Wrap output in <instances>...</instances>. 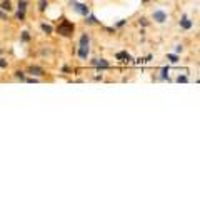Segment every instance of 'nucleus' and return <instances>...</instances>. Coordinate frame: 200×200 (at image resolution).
Returning <instances> with one entry per match:
<instances>
[{
	"instance_id": "nucleus-1",
	"label": "nucleus",
	"mask_w": 200,
	"mask_h": 200,
	"mask_svg": "<svg viewBox=\"0 0 200 200\" xmlns=\"http://www.w3.org/2000/svg\"><path fill=\"white\" fill-rule=\"evenodd\" d=\"M73 30H75V23H72L70 20H67V18H62L60 25L57 27V34L62 35V37H67V39L73 35Z\"/></svg>"
},
{
	"instance_id": "nucleus-2",
	"label": "nucleus",
	"mask_w": 200,
	"mask_h": 200,
	"mask_svg": "<svg viewBox=\"0 0 200 200\" xmlns=\"http://www.w3.org/2000/svg\"><path fill=\"white\" fill-rule=\"evenodd\" d=\"M152 18H153V22H157V23H165L167 18H169V14L164 12V10H160V9H157V10L152 12Z\"/></svg>"
},
{
	"instance_id": "nucleus-3",
	"label": "nucleus",
	"mask_w": 200,
	"mask_h": 200,
	"mask_svg": "<svg viewBox=\"0 0 200 200\" xmlns=\"http://www.w3.org/2000/svg\"><path fill=\"white\" fill-rule=\"evenodd\" d=\"M73 12L79 15H82V17H85V15L90 14V9H88V5H85V3H79V2H73Z\"/></svg>"
},
{
	"instance_id": "nucleus-4",
	"label": "nucleus",
	"mask_w": 200,
	"mask_h": 200,
	"mask_svg": "<svg viewBox=\"0 0 200 200\" xmlns=\"http://www.w3.org/2000/svg\"><path fill=\"white\" fill-rule=\"evenodd\" d=\"M77 55H79L80 60H87L88 57H90V45H79V52H77Z\"/></svg>"
},
{
	"instance_id": "nucleus-5",
	"label": "nucleus",
	"mask_w": 200,
	"mask_h": 200,
	"mask_svg": "<svg viewBox=\"0 0 200 200\" xmlns=\"http://www.w3.org/2000/svg\"><path fill=\"white\" fill-rule=\"evenodd\" d=\"M27 73H30L32 77H43L45 75V70L42 67H39V65H30L27 68Z\"/></svg>"
},
{
	"instance_id": "nucleus-6",
	"label": "nucleus",
	"mask_w": 200,
	"mask_h": 200,
	"mask_svg": "<svg viewBox=\"0 0 200 200\" xmlns=\"http://www.w3.org/2000/svg\"><path fill=\"white\" fill-rule=\"evenodd\" d=\"M90 65L92 67H100V68H108L110 67V63L105 59H93V60H90Z\"/></svg>"
},
{
	"instance_id": "nucleus-7",
	"label": "nucleus",
	"mask_w": 200,
	"mask_h": 200,
	"mask_svg": "<svg viewBox=\"0 0 200 200\" xmlns=\"http://www.w3.org/2000/svg\"><path fill=\"white\" fill-rule=\"evenodd\" d=\"M178 25H180V28H183V30H190V28L194 27V22H192L190 18H187L185 15H183L182 20L178 22Z\"/></svg>"
},
{
	"instance_id": "nucleus-8",
	"label": "nucleus",
	"mask_w": 200,
	"mask_h": 200,
	"mask_svg": "<svg viewBox=\"0 0 200 200\" xmlns=\"http://www.w3.org/2000/svg\"><path fill=\"white\" fill-rule=\"evenodd\" d=\"M85 23L87 25H99V20H97V17L93 14H88V15H85Z\"/></svg>"
},
{
	"instance_id": "nucleus-9",
	"label": "nucleus",
	"mask_w": 200,
	"mask_h": 200,
	"mask_svg": "<svg viewBox=\"0 0 200 200\" xmlns=\"http://www.w3.org/2000/svg\"><path fill=\"white\" fill-rule=\"evenodd\" d=\"M117 60H122V62H130L132 60V57H130L129 52H118V54L115 55Z\"/></svg>"
},
{
	"instance_id": "nucleus-10",
	"label": "nucleus",
	"mask_w": 200,
	"mask_h": 200,
	"mask_svg": "<svg viewBox=\"0 0 200 200\" xmlns=\"http://www.w3.org/2000/svg\"><path fill=\"white\" fill-rule=\"evenodd\" d=\"M0 9H2L3 12H12V10H14V7H12L10 0H2V2H0Z\"/></svg>"
},
{
	"instance_id": "nucleus-11",
	"label": "nucleus",
	"mask_w": 200,
	"mask_h": 200,
	"mask_svg": "<svg viewBox=\"0 0 200 200\" xmlns=\"http://www.w3.org/2000/svg\"><path fill=\"white\" fill-rule=\"evenodd\" d=\"M79 45H90V35H88V34H82V35H80Z\"/></svg>"
},
{
	"instance_id": "nucleus-12",
	"label": "nucleus",
	"mask_w": 200,
	"mask_h": 200,
	"mask_svg": "<svg viewBox=\"0 0 200 200\" xmlns=\"http://www.w3.org/2000/svg\"><path fill=\"white\" fill-rule=\"evenodd\" d=\"M40 28H42V32H43V34H47V35L54 34V28L48 25V23H40Z\"/></svg>"
},
{
	"instance_id": "nucleus-13",
	"label": "nucleus",
	"mask_w": 200,
	"mask_h": 200,
	"mask_svg": "<svg viewBox=\"0 0 200 200\" xmlns=\"http://www.w3.org/2000/svg\"><path fill=\"white\" fill-rule=\"evenodd\" d=\"M14 77H15L17 80H20V82H25V79H27V77H25V72H23V70H15V72H14Z\"/></svg>"
},
{
	"instance_id": "nucleus-14",
	"label": "nucleus",
	"mask_w": 200,
	"mask_h": 200,
	"mask_svg": "<svg viewBox=\"0 0 200 200\" xmlns=\"http://www.w3.org/2000/svg\"><path fill=\"white\" fill-rule=\"evenodd\" d=\"M37 7H39V12H45L47 7H48V0H39V3H37Z\"/></svg>"
},
{
	"instance_id": "nucleus-15",
	"label": "nucleus",
	"mask_w": 200,
	"mask_h": 200,
	"mask_svg": "<svg viewBox=\"0 0 200 200\" xmlns=\"http://www.w3.org/2000/svg\"><path fill=\"white\" fill-rule=\"evenodd\" d=\"M20 40H22V42H30L32 40V35H30V32H27V30H23L22 34H20Z\"/></svg>"
},
{
	"instance_id": "nucleus-16",
	"label": "nucleus",
	"mask_w": 200,
	"mask_h": 200,
	"mask_svg": "<svg viewBox=\"0 0 200 200\" xmlns=\"http://www.w3.org/2000/svg\"><path fill=\"white\" fill-rule=\"evenodd\" d=\"M27 5H28V0H18V3H17L18 10H22V12H27Z\"/></svg>"
},
{
	"instance_id": "nucleus-17",
	"label": "nucleus",
	"mask_w": 200,
	"mask_h": 200,
	"mask_svg": "<svg viewBox=\"0 0 200 200\" xmlns=\"http://www.w3.org/2000/svg\"><path fill=\"white\" fill-rule=\"evenodd\" d=\"M160 79L162 80H169V67H164L160 70Z\"/></svg>"
},
{
	"instance_id": "nucleus-18",
	"label": "nucleus",
	"mask_w": 200,
	"mask_h": 200,
	"mask_svg": "<svg viewBox=\"0 0 200 200\" xmlns=\"http://www.w3.org/2000/svg\"><path fill=\"white\" fill-rule=\"evenodd\" d=\"M25 15H27V12L17 10V14H15V18H17V20H20V22H23V20H25Z\"/></svg>"
},
{
	"instance_id": "nucleus-19",
	"label": "nucleus",
	"mask_w": 200,
	"mask_h": 200,
	"mask_svg": "<svg viewBox=\"0 0 200 200\" xmlns=\"http://www.w3.org/2000/svg\"><path fill=\"white\" fill-rule=\"evenodd\" d=\"M177 82L178 84H185V82H189V77H187V75H178L177 77Z\"/></svg>"
},
{
	"instance_id": "nucleus-20",
	"label": "nucleus",
	"mask_w": 200,
	"mask_h": 200,
	"mask_svg": "<svg viewBox=\"0 0 200 200\" xmlns=\"http://www.w3.org/2000/svg\"><path fill=\"white\" fill-rule=\"evenodd\" d=\"M167 59H169L172 63H177V62H178V57L173 55V54H169V55H167Z\"/></svg>"
},
{
	"instance_id": "nucleus-21",
	"label": "nucleus",
	"mask_w": 200,
	"mask_h": 200,
	"mask_svg": "<svg viewBox=\"0 0 200 200\" xmlns=\"http://www.w3.org/2000/svg\"><path fill=\"white\" fill-rule=\"evenodd\" d=\"M138 23H140L142 27H149V20H147L145 17H142L140 20H138Z\"/></svg>"
},
{
	"instance_id": "nucleus-22",
	"label": "nucleus",
	"mask_w": 200,
	"mask_h": 200,
	"mask_svg": "<svg viewBox=\"0 0 200 200\" xmlns=\"http://www.w3.org/2000/svg\"><path fill=\"white\" fill-rule=\"evenodd\" d=\"M62 72H63V73H72V68L68 67V65H63V67H62Z\"/></svg>"
},
{
	"instance_id": "nucleus-23",
	"label": "nucleus",
	"mask_w": 200,
	"mask_h": 200,
	"mask_svg": "<svg viewBox=\"0 0 200 200\" xmlns=\"http://www.w3.org/2000/svg\"><path fill=\"white\" fill-rule=\"evenodd\" d=\"M7 65H9V63H7L5 59H0V68H7Z\"/></svg>"
},
{
	"instance_id": "nucleus-24",
	"label": "nucleus",
	"mask_w": 200,
	"mask_h": 200,
	"mask_svg": "<svg viewBox=\"0 0 200 200\" xmlns=\"http://www.w3.org/2000/svg\"><path fill=\"white\" fill-rule=\"evenodd\" d=\"M125 23H127V20H120V22H117V23H115V27H117V28H122V27L125 25Z\"/></svg>"
},
{
	"instance_id": "nucleus-25",
	"label": "nucleus",
	"mask_w": 200,
	"mask_h": 200,
	"mask_svg": "<svg viewBox=\"0 0 200 200\" xmlns=\"http://www.w3.org/2000/svg\"><path fill=\"white\" fill-rule=\"evenodd\" d=\"M0 20H7V12H3L0 9Z\"/></svg>"
},
{
	"instance_id": "nucleus-26",
	"label": "nucleus",
	"mask_w": 200,
	"mask_h": 200,
	"mask_svg": "<svg viewBox=\"0 0 200 200\" xmlns=\"http://www.w3.org/2000/svg\"><path fill=\"white\" fill-rule=\"evenodd\" d=\"M175 52H177V54H182V52H183V45H177V47H175Z\"/></svg>"
},
{
	"instance_id": "nucleus-27",
	"label": "nucleus",
	"mask_w": 200,
	"mask_h": 200,
	"mask_svg": "<svg viewBox=\"0 0 200 200\" xmlns=\"http://www.w3.org/2000/svg\"><path fill=\"white\" fill-rule=\"evenodd\" d=\"M70 2H77V0H70Z\"/></svg>"
}]
</instances>
